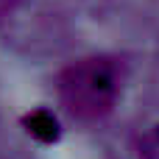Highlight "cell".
I'll list each match as a JSON object with an SVG mask.
<instances>
[{
    "instance_id": "7a4b0ae2",
    "label": "cell",
    "mask_w": 159,
    "mask_h": 159,
    "mask_svg": "<svg viewBox=\"0 0 159 159\" xmlns=\"http://www.w3.org/2000/svg\"><path fill=\"white\" fill-rule=\"evenodd\" d=\"M59 126H56V120L48 115V112H34L31 117H28V131L34 134V137H39V140H53L59 131H56Z\"/></svg>"
},
{
    "instance_id": "277c9868",
    "label": "cell",
    "mask_w": 159,
    "mask_h": 159,
    "mask_svg": "<svg viewBox=\"0 0 159 159\" xmlns=\"http://www.w3.org/2000/svg\"><path fill=\"white\" fill-rule=\"evenodd\" d=\"M14 6H17V0H0V17H3V14H8Z\"/></svg>"
},
{
    "instance_id": "3957f363",
    "label": "cell",
    "mask_w": 159,
    "mask_h": 159,
    "mask_svg": "<svg viewBox=\"0 0 159 159\" xmlns=\"http://www.w3.org/2000/svg\"><path fill=\"white\" fill-rule=\"evenodd\" d=\"M140 159H159V123L151 126L140 140Z\"/></svg>"
},
{
    "instance_id": "6da1fadb",
    "label": "cell",
    "mask_w": 159,
    "mask_h": 159,
    "mask_svg": "<svg viewBox=\"0 0 159 159\" xmlns=\"http://www.w3.org/2000/svg\"><path fill=\"white\" fill-rule=\"evenodd\" d=\"M120 95L117 64L106 56H87L67 64L59 75V101L81 123H98L112 115Z\"/></svg>"
}]
</instances>
